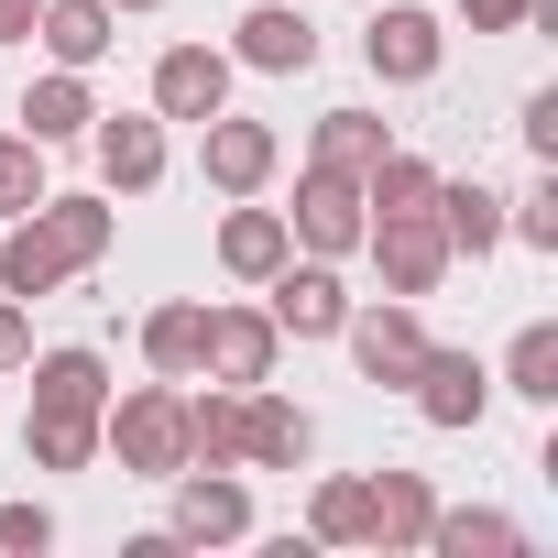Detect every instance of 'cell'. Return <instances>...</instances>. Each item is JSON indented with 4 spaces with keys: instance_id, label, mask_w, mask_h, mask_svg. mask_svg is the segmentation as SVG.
<instances>
[{
    "instance_id": "cell-36",
    "label": "cell",
    "mask_w": 558,
    "mask_h": 558,
    "mask_svg": "<svg viewBox=\"0 0 558 558\" xmlns=\"http://www.w3.org/2000/svg\"><path fill=\"white\" fill-rule=\"evenodd\" d=\"M34 12H45V0H0V45H23V34H34Z\"/></svg>"
},
{
    "instance_id": "cell-17",
    "label": "cell",
    "mask_w": 558,
    "mask_h": 558,
    "mask_svg": "<svg viewBox=\"0 0 558 558\" xmlns=\"http://www.w3.org/2000/svg\"><path fill=\"white\" fill-rule=\"evenodd\" d=\"M286 252H296V230L274 219V208H230V230H219V263L241 274V286H263V274L286 263Z\"/></svg>"
},
{
    "instance_id": "cell-18",
    "label": "cell",
    "mask_w": 558,
    "mask_h": 558,
    "mask_svg": "<svg viewBox=\"0 0 558 558\" xmlns=\"http://www.w3.org/2000/svg\"><path fill=\"white\" fill-rule=\"evenodd\" d=\"M34 34L56 45V66H99L110 56V0H45Z\"/></svg>"
},
{
    "instance_id": "cell-35",
    "label": "cell",
    "mask_w": 558,
    "mask_h": 558,
    "mask_svg": "<svg viewBox=\"0 0 558 558\" xmlns=\"http://www.w3.org/2000/svg\"><path fill=\"white\" fill-rule=\"evenodd\" d=\"M525 23V0H471V34H514Z\"/></svg>"
},
{
    "instance_id": "cell-37",
    "label": "cell",
    "mask_w": 558,
    "mask_h": 558,
    "mask_svg": "<svg viewBox=\"0 0 558 558\" xmlns=\"http://www.w3.org/2000/svg\"><path fill=\"white\" fill-rule=\"evenodd\" d=\"M110 12H154V0H110Z\"/></svg>"
},
{
    "instance_id": "cell-23",
    "label": "cell",
    "mask_w": 558,
    "mask_h": 558,
    "mask_svg": "<svg viewBox=\"0 0 558 558\" xmlns=\"http://www.w3.org/2000/svg\"><path fill=\"white\" fill-rule=\"evenodd\" d=\"M88 121H99V110H88L77 66H56V77H45V88L23 99V132H34V143H66V132H88Z\"/></svg>"
},
{
    "instance_id": "cell-27",
    "label": "cell",
    "mask_w": 558,
    "mask_h": 558,
    "mask_svg": "<svg viewBox=\"0 0 558 558\" xmlns=\"http://www.w3.org/2000/svg\"><path fill=\"white\" fill-rule=\"evenodd\" d=\"M504 384H514V395H536V405H558V329H547V318H525V329H514Z\"/></svg>"
},
{
    "instance_id": "cell-24",
    "label": "cell",
    "mask_w": 558,
    "mask_h": 558,
    "mask_svg": "<svg viewBox=\"0 0 558 558\" xmlns=\"http://www.w3.org/2000/svg\"><path fill=\"white\" fill-rule=\"evenodd\" d=\"M438 197V165H416V154H384L373 175H362V208L373 219H405V208H427Z\"/></svg>"
},
{
    "instance_id": "cell-20",
    "label": "cell",
    "mask_w": 558,
    "mask_h": 558,
    "mask_svg": "<svg viewBox=\"0 0 558 558\" xmlns=\"http://www.w3.org/2000/svg\"><path fill=\"white\" fill-rule=\"evenodd\" d=\"M427 208H438V230H449V252H493V241H504V197H493L482 175H471V186H438Z\"/></svg>"
},
{
    "instance_id": "cell-31",
    "label": "cell",
    "mask_w": 558,
    "mask_h": 558,
    "mask_svg": "<svg viewBox=\"0 0 558 558\" xmlns=\"http://www.w3.org/2000/svg\"><path fill=\"white\" fill-rule=\"evenodd\" d=\"M504 230H514V241H536V252H558V175H547L536 197H514V208H504Z\"/></svg>"
},
{
    "instance_id": "cell-32",
    "label": "cell",
    "mask_w": 558,
    "mask_h": 558,
    "mask_svg": "<svg viewBox=\"0 0 558 558\" xmlns=\"http://www.w3.org/2000/svg\"><path fill=\"white\" fill-rule=\"evenodd\" d=\"M0 547H12V558L56 547V514H45V504H0Z\"/></svg>"
},
{
    "instance_id": "cell-1",
    "label": "cell",
    "mask_w": 558,
    "mask_h": 558,
    "mask_svg": "<svg viewBox=\"0 0 558 558\" xmlns=\"http://www.w3.org/2000/svg\"><path fill=\"white\" fill-rule=\"evenodd\" d=\"M110 252V208L99 197H34L12 219V252H0V286L12 296H56L66 274H88Z\"/></svg>"
},
{
    "instance_id": "cell-28",
    "label": "cell",
    "mask_w": 558,
    "mask_h": 558,
    "mask_svg": "<svg viewBox=\"0 0 558 558\" xmlns=\"http://www.w3.org/2000/svg\"><path fill=\"white\" fill-rule=\"evenodd\" d=\"M45 197V143L34 132H0V219H23Z\"/></svg>"
},
{
    "instance_id": "cell-11",
    "label": "cell",
    "mask_w": 558,
    "mask_h": 558,
    "mask_svg": "<svg viewBox=\"0 0 558 558\" xmlns=\"http://www.w3.org/2000/svg\"><path fill=\"white\" fill-rule=\"evenodd\" d=\"M307 438H318V427H307V405L263 395V384L241 395V460H252V471H296V460H307Z\"/></svg>"
},
{
    "instance_id": "cell-26",
    "label": "cell",
    "mask_w": 558,
    "mask_h": 558,
    "mask_svg": "<svg viewBox=\"0 0 558 558\" xmlns=\"http://www.w3.org/2000/svg\"><path fill=\"white\" fill-rule=\"evenodd\" d=\"M427 547H449V558H514V547H525V525H514V514H438V525H427Z\"/></svg>"
},
{
    "instance_id": "cell-2",
    "label": "cell",
    "mask_w": 558,
    "mask_h": 558,
    "mask_svg": "<svg viewBox=\"0 0 558 558\" xmlns=\"http://www.w3.org/2000/svg\"><path fill=\"white\" fill-rule=\"evenodd\" d=\"M99 438L121 449V471L175 482V471H186V395H175V384H143V395L99 405Z\"/></svg>"
},
{
    "instance_id": "cell-25",
    "label": "cell",
    "mask_w": 558,
    "mask_h": 558,
    "mask_svg": "<svg viewBox=\"0 0 558 558\" xmlns=\"http://www.w3.org/2000/svg\"><path fill=\"white\" fill-rule=\"evenodd\" d=\"M197 340H208V307H154L143 318V362L154 373H197Z\"/></svg>"
},
{
    "instance_id": "cell-12",
    "label": "cell",
    "mask_w": 558,
    "mask_h": 558,
    "mask_svg": "<svg viewBox=\"0 0 558 558\" xmlns=\"http://www.w3.org/2000/svg\"><path fill=\"white\" fill-rule=\"evenodd\" d=\"M197 132H208V154H197V165H208V186L252 197V186L274 175V132H263V121H230V110H208Z\"/></svg>"
},
{
    "instance_id": "cell-4",
    "label": "cell",
    "mask_w": 558,
    "mask_h": 558,
    "mask_svg": "<svg viewBox=\"0 0 558 558\" xmlns=\"http://www.w3.org/2000/svg\"><path fill=\"white\" fill-rule=\"evenodd\" d=\"M274 329L263 307H208V340H197V373H219L230 395H252V384H274Z\"/></svg>"
},
{
    "instance_id": "cell-6",
    "label": "cell",
    "mask_w": 558,
    "mask_h": 558,
    "mask_svg": "<svg viewBox=\"0 0 558 558\" xmlns=\"http://www.w3.org/2000/svg\"><path fill=\"white\" fill-rule=\"evenodd\" d=\"M340 340H351V362H362L373 384H416V362H427V329H416L405 296H395V307H351Z\"/></svg>"
},
{
    "instance_id": "cell-30",
    "label": "cell",
    "mask_w": 558,
    "mask_h": 558,
    "mask_svg": "<svg viewBox=\"0 0 558 558\" xmlns=\"http://www.w3.org/2000/svg\"><path fill=\"white\" fill-rule=\"evenodd\" d=\"M318 536H329V547L373 536V482H318Z\"/></svg>"
},
{
    "instance_id": "cell-16",
    "label": "cell",
    "mask_w": 558,
    "mask_h": 558,
    "mask_svg": "<svg viewBox=\"0 0 558 558\" xmlns=\"http://www.w3.org/2000/svg\"><path fill=\"white\" fill-rule=\"evenodd\" d=\"M99 175H110L121 197H143V186L165 175V132H154V121H121V110H110V121H99Z\"/></svg>"
},
{
    "instance_id": "cell-10",
    "label": "cell",
    "mask_w": 558,
    "mask_h": 558,
    "mask_svg": "<svg viewBox=\"0 0 558 558\" xmlns=\"http://www.w3.org/2000/svg\"><path fill=\"white\" fill-rule=\"evenodd\" d=\"M241 525H252V493H241V482H219L208 460H186V471H175V536L219 547V536H241Z\"/></svg>"
},
{
    "instance_id": "cell-34",
    "label": "cell",
    "mask_w": 558,
    "mask_h": 558,
    "mask_svg": "<svg viewBox=\"0 0 558 558\" xmlns=\"http://www.w3.org/2000/svg\"><path fill=\"white\" fill-rule=\"evenodd\" d=\"M23 351H34V318H23V307H0V373H12Z\"/></svg>"
},
{
    "instance_id": "cell-15",
    "label": "cell",
    "mask_w": 558,
    "mask_h": 558,
    "mask_svg": "<svg viewBox=\"0 0 558 558\" xmlns=\"http://www.w3.org/2000/svg\"><path fill=\"white\" fill-rule=\"evenodd\" d=\"M99 405H110L99 351H45L34 362V416H99Z\"/></svg>"
},
{
    "instance_id": "cell-9",
    "label": "cell",
    "mask_w": 558,
    "mask_h": 558,
    "mask_svg": "<svg viewBox=\"0 0 558 558\" xmlns=\"http://www.w3.org/2000/svg\"><path fill=\"white\" fill-rule=\"evenodd\" d=\"M482 395H493L482 362L427 340V362H416V416H427V427H482Z\"/></svg>"
},
{
    "instance_id": "cell-22",
    "label": "cell",
    "mask_w": 558,
    "mask_h": 558,
    "mask_svg": "<svg viewBox=\"0 0 558 558\" xmlns=\"http://www.w3.org/2000/svg\"><path fill=\"white\" fill-rule=\"evenodd\" d=\"M384 154H395V143H384L373 110H329V121H318V165H329V175H373Z\"/></svg>"
},
{
    "instance_id": "cell-8",
    "label": "cell",
    "mask_w": 558,
    "mask_h": 558,
    "mask_svg": "<svg viewBox=\"0 0 558 558\" xmlns=\"http://www.w3.org/2000/svg\"><path fill=\"white\" fill-rule=\"evenodd\" d=\"M362 175H329V165H307V186H296V241L307 252H351L362 241Z\"/></svg>"
},
{
    "instance_id": "cell-19",
    "label": "cell",
    "mask_w": 558,
    "mask_h": 558,
    "mask_svg": "<svg viewBox=\"0 0 558 558\" xmlns=\"http://www.w3.org/2000/svg\"><path fill=\"white\" fill-rule=\"evenodd\" d=\"M427 525H438V493H427L416 471H384V482H373V536H384V547H427Z\"/></svg>"
},
{
    "instance_id": "cell-5",
    "label": "cell",
    "mask_w": 558,
    "mask_h": 558,
    "mask_svg": "<svg viewBox=\"0 0 558 558\" xmlns=\"http://www.w3.org/2000/svg\"><path fill=\"white\" fill-rule=\"evenodd\" d=\"M263 286H274V307H263L274 329H296V340H340L351 296H340V274H329V263H296V252H286V263L263 274Z\"/></svg>"
},
{
    "instance_id": "cell-13",
    "label": "cell",
    "mask_w": 558,
    "mask_h": 558,
    "mask_svg": "<svg viewBox=\"0 0 558 558\" xmlns=\"http://www.w3.org/2000/svg\"><path fill=\"white\" fill-rule=\"evenodd\" d=\"M241 66H263V77H307L318 66V23L307 12H241Z\"/></svg>"
},
{
    "instance_id": "cell-7",
    "label": "cell",
    "mask_w": 558,
    "mask_h": 558,
    "mask_svg": "<svg viewBox=\"0 0 558 558\" xmlns=\"http://www.w3.org/2000/svg\"><path fill=\"white\" fill-rule=\"evenodd\" d=\"M154 110H165V121H208V110H230V56H219V45H175V56L154 66Z\"/></svg>"
},
{
    "instance_id": "cell-29",
    "label": "cell",
    "mask_w": 558,
    "mask_h": 558,
    "mask_svg": "<svg viewBox=\"0 0 558 558\" xmlns=\"http://www.w3.org/2000/svg\"><path fill=\"white\" fill-rule=\"evenodd\" d=\"M34 460L45 471H88L99 460V416H34Z\"/></svg>"
},
{
    "instance_id": "cell-33",
    "label": "cell",
    "mask_w": 558,
    "mask_h": 558,
    "mask_svg": "<svg viewBox=\"0 0 558 558\" xmlns=\"http://www.w3.org/2000/svg\"><path fill=\"white\" fill-rule=\"evenodd\" d=\"M525 143L558 165V88H536V99H525Z\"/></svg>"
},
{
    "instance_id": "cell-21",
    "label": "cell",
    "mask_w": 558,
    "mask_h": 558,
    "mask_svg": "<svg viewBox=\"0 0 558 558\" xmlns=\"http://www.w3.org/2000/svg\"><path fill=\"white\" fill-rule=\"evenodd\" d=\"M186 460L241 471V395H230V384H219V395H186Z\"/></svg>"
},
{
    "instance_id": "cell-14",
    "label": "cell",
    "mask_w": 558,
    "mask_h": 558,
    "mask_svg": "<svg viewBox=\"0 0 558 558\" xmlns=\"http://www.w3.org/2000/svg\"><path fill=\"white\" fill-rule=\"evenodd\" d=\"M362 56H373V77H395V88L438 77V12H384V23L362 34Z\"/></svg>"
},
{
    "instance_id": "cell-3",
    "label": "cell",
    "mask_w": 558,
    "mask_h": 558,
    "mask_svg": "<svg viewBox=\"0 0 558 558\" xmlns=\"http://www.w3.org/2000/svg\"><path fill=\"white\" fill-rule=\"evenodd\" d=\"M362 241H373V263H384V286H395V296H427L438 274H449V230H438V208L362 219Z\"/></svg>"
}]
</instances>
